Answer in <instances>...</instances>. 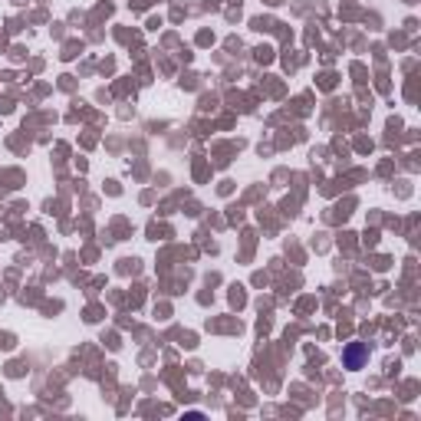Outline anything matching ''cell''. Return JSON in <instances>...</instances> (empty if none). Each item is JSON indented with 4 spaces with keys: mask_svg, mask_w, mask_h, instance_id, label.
Returning a JSON list of instances; mask_svg holds the SVG:
<instances>
[{
    "mask_svg": "<svg viewBox=\"0 0 421 421\" xmlns=\"http://www.w3.org/2000/svg\"><path fill=\"white\" fill-rule=\"evenodd\" d=\"M359 359H362V346H352V349H349V366L356 368V366H359Z\"/></svg>",
    "mask_w": 421,
    "mask_h": 421,
    "instance_id": "cell-1",
    "label": "cell"
}]
</instances>
